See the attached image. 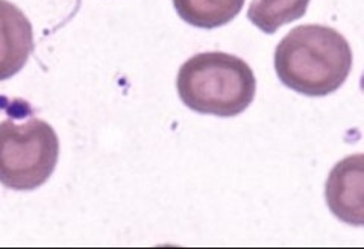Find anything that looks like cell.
I'll list each match as a JSON object with an SVG mask.
<instances>
[{
	"label": "cell",
	"instance_id": "1",
	"mask_svg": "<svg viewBox=\"0 0 364 249\" xmlns=\"http://www.w3.org/2000/svg\"><path fill=\"white\" fill-rule=\"evenodd\" d=\"M352 69V49L338 31L323 25H301L284 37L275 51L279 81L309 97L331 95Z\"/></svg>",
	"mask_w": 364,
	"mask_h": 249
},
{
	"label": "cell",
	"instance_id": "2",
	"mask_svg": "<svg viewBox=\"0 0 364 249\" xmlns=\"http://www.w3.org/2000/svg\"><path fill=\"white\" fill-rule=\"evenodd\" d=\"M181 100L200 115L234 117L252 104L257 79L250 65L226 52H203L181 65L176 78Z\"/></svg>",
	"mask_w": 364,
	"mask_h": 249
},
{
	"label": "cell",
	"instance_id": "3",
	"mask_svg": "<svg viewBox=\"0 0 364 249\" xmlns=\"http://www.w3.org/2000/svg\"><path fill=\"white\" fill-rule=\"evenodd\" d=\"M60 157L55 129L41 119L0 122V184L36 190L48 181Z\"/></svg>",
	"mask_w": 364,
	"mask_h": 249
},
{
	"label": "cell",
	"instance_id": "4",
	"mask_svg": "<svg viewBox=\"0 0 364 249\" xmlns=\"http://www.w3.org/2000/svg\"><path fill=\"white\" fill-rule=\"evenodd\" d=\"M363 154L337 163L326 181V202L336 216L350 225L364 222V160Z\"/></svg>",
	"mask_w": 364,
	"mask_h": 249
},
{
	"label": "cell",
	"instance_id": "5",
	"mask_svg": "<svg viewBox=\"0 0 364 249\" xmlns=\"http://www.w3.org/2000/svg\"><path fill=\"white\" fill-rule=\"evenodd\" d=\"M33 49L29 18L8 0H0V81L17 75Z\"/></svg>",
	"mask_w": 364,
	"mask_h": 249
},
{
	"label": "cell",
	"instance_id": "6",
	"mask_svg": "<svg viewBox=\"0 0 364 249\" xmlns=\"http://www.w3.org/2000/svg\"><path fill=\"white\" fill-rule=\"evenodd\" d=\"M245 0H173L178 16L186 23L214 29L228 25L243 9Z\"/></svg>",
	"mask_w": 364,
	"mask_h": 249
},
{
	"label": "cell",
	"instance_id": "7",
	"mask_svg": "<svg viewBox=\"0 0 364 249\" xmlns=\"http://www.w3.org/2000/svg\"><path fill=\"white\" fill-rule=\"evenodd\" d=\"M310 0H252L247 18L266 33H275L281 26L289 25L305 16Z\"/></svg>",
	"mask_w": 364,
	"mask_h": 249
}]
</instances>
